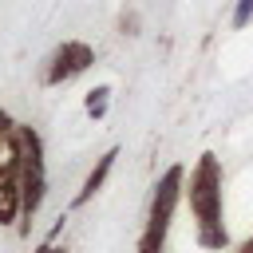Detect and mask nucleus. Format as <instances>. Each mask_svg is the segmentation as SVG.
<instances>
[{
	"instance_id": "nucleus-4",
	"label": "nucleus",
	"mask_w": 253,
	"mask_h": 253,
	"mask_svg": "<svg viewBox=\"0 0 253 253\" xmlns=\"http://www.w3.org/2000/svg\"><path fill=\"white\" fill-rule=\"evenodd\" d=\"M20 142H24V166H20V194H24V233L32 229V217L43 206L47 194V166H43V138L36 126L20 123Z\"/></svg>"
},
{
	"instance_id": "nucleus-7",
	"label": "nucleus",
	"mask_w": 253,
	"mask_h": 253,
	"mask_svg": "<svg viewBox=\"0 0 253 253\" xmlns=\"http://www.w3.org/2000/svg\"><path fill=\"white\" fill-rule=\"evenodd\" d=\"M107 103H111V87L103 83V87L87 91V99H83V111H87L91 119H103V115H107Z\"/></svg>"
},
{
	"instance_id": "nucleus-10",
	"label": "nucleus",
	"mask_w": 253,
	"mask_h": 253,
	"mask_svg": "<svg viewBox=\"0 0 253 253\" xmlns=\"http://www.w3.org/2000/svg\"><path fill=\"white\" fill-rule=\"evenodd\" d=\"M237 253H253V237H249V241H245V245H241Z\"/></svg>"
},
{
	"instance_id": "nucleus-8",
	"label": "nucleus",
	"mask_w": 253,
	"mask_h": 253,
	"mask_svg": "<svg viewBox=\"0 0 253 253\" xmlns=\"http://www.w3.org/2000/svg\"><path fill=\"white\" fill-rule=\"evenodd\" d=\"M253 20V0H237V8H233V28H245Z\"/></svg>"
},
{
	"instance_id": "nucleus-1",
	"label": "nucleus",
	"mask_w": 253,
	"mask_h": 253,
	"mask_svg": "<svg viewBox=\"0 0 253 253\" xmlns=\"http://www.w3.org/2000/svg\"><path fill=\"white\" fill-rule=\"evenodd\" d=\"M186 202H190V217L198 229V245L210 253H221L229 245V229H225V210H221V158L213 150H206L186 182Z\"/></svg>"
},
{
	"instance_id": "nucleus-2",
	"label": "nucleus",
	"mask_w": 253,
	"mask_h": 253,
	"mask_svg": "<svg viewBox=\"0 0 253 253\" xmlns=\"http://www.w3.org/2000/svg\"><path fill=\"white\" fill-rule=\"evenodd\" d=\"M182 194H186V166L174 162L154 182L146 221H142V237H138V253H166V233H170V221H174V210H178Z\"/></svg>"
},
{
	"instance_id": "nucleus-6",
	"label": "nucleus",
	"mask_w": 253,
	"mask_h": 253,
	"mask_svg": "<svg viewBox=\"0 0 253 253\" xmlns=\"http://www.w3.org/2000/svg\"><path fill=\"white\" fill-rule=\"evenodd\" d=\"M115 158H119V146H111V150H103L99 154V162L91 166V174L83 178V186H79V194L71 198V210H79V206H87L99 190H103V182H107V174H111V166H115Z\"/></svg>"
},
{
	"instance_id": "nucleus-3",
	"label": "nucleus",
	"mask_w": 253,
	"mask_h": 253,
	"mask_svg": "<svg viewBox=\"0 0 253 253\" xmlns=\"http://www.w3.org/2000/svg\"><path fill=\"white\" fill-rule=\"evenodd\" d=\"M20 166H24L20 123H16L8 111H0V225H12V221L24 213Z\"/></svg>"
},
{
	"instance_id": "nucleus-9",
	"label": "nucleus",
	"mask_w": 253,
	"mask_h": 253,
	"mask_svg": "<svg viewBox=\"0 0 253 253\" xmlns=\"http://www.w3.org/2000/svg\"><path fill=\"white\" fill-rule=\"evenodd\" d=\"M36 253H63V249H59V245H55V241H43V245H40V249H36Z\"/></svg>"
},
{
	"instance_id": "nucleus-5",
	"label": "nucleus",
	"mask_w": 253,
	"mask_h": 253,
	"mask_svg": "<svg viewBox=\"0 0 253 253\" xmlns=\"http://www.w3.org/2000/svg\"><path fill=\"white\" fill-rule=\"evenodd\" d=\"M95 63V47L87 40H63L47 59H43V71H40V83L43 87H59V83H71L79 79L87 67Z\"/></svg>"
}]
</instances>
